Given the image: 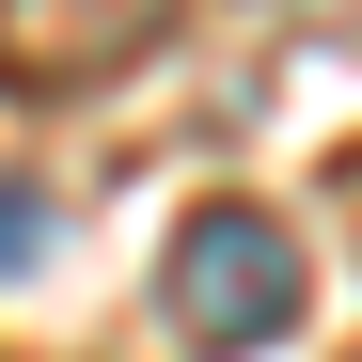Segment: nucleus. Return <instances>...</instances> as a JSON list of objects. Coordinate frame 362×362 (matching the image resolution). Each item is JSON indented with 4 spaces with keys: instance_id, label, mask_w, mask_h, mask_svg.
Masks as SVG:
<instances>
[{
    "instance_id": "nucleus-1",
    "label": "nucleus",
    "mask_w": 362,
    "mask_h": 362,
    "mask_svg": "<svg viewBox=\"0 0 362 362\" xmlns=\"http://www.w3.org/2000/svg\"><path fill=\"white\" fill-rule=\"evenodd\" d=\"M158 315H173V346L252 362V346H284L299 315H315V268H299V236L268 205H189L173 252H158Z\"/></svg>"
},
{
    "instance_id": "nucleus-2",
    "label": "nucleus",
    "mask_w": 362,
    "mask_h": 362,
    "mask_svg": "<svg viewBox=\"0 0 362 362\" xmlns=\"http://www.w3.org/2000/svg\"><path fill=\"white\" fill-rule=\"evenodd\" d=\"M173 32H189V0H0V95L16 110L110 95V79H142Z\"/></svg>"
},
{
    "instance_id": "nucleus-4",
    "label": "nucleus",
    "mask_w": 362,
    "mask_h": 362,
    "mask_svg": "<svg viewBox=\"0 0 362 362\" xmlns=\"http://www.w3.org/2000/svg\"><path fill=\"white\" fill-rule=\"evenodd\" d=\"M284 16H346V32H362V0H284Z\"/></svg>"
},
{
    "instance_id": "nucleus-3",
    "label": "nucleus",
    "mask_w": 362,
    "mask_h": 362,
    "mask_svg": "<svg viewBox=\"0 0 362 362\" xmlns=\"http://www.w3.org/2000/svg\"><path fill=\"white\" fill-rule=\"evenodd\" d=\"M32 252H47V189H32V173H0V284H16Z\"/></svg>"
}]
</instances>
